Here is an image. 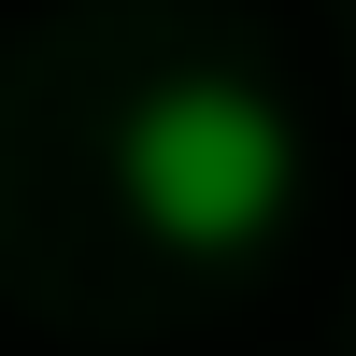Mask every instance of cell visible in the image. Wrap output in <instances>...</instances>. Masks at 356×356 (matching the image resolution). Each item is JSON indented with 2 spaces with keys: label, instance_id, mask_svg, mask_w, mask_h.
I'll return each instance as SVG.
<instances>
[{
  "label": "cell",
  "instance_id": "6da1fadb",
  "mask_svg": "<svg viewBox=\"0 0 356 356\" xmlns=\"http://www.w3.org/2000/svg\"><path fill=\"white\" fill-rule=\"evenodd\" d=\"M114 186H129V214L171 257H257L300 214V129L243 72H171L114 129Z\"/></svg>",
  "mask_w": 356,
  "mask_h": 356
}]
</instances>
